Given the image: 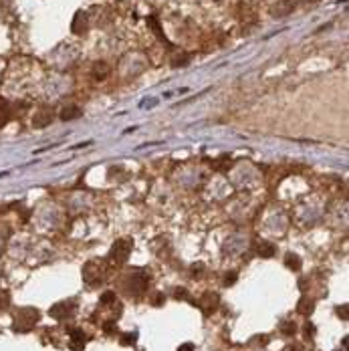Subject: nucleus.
<instances>
[{"mask_svg":"<svg viewBox=\"0 0 349 351\" xmlns=\"http://www.w3.org/2000/svg\"><path fill=\"white\" fill-rule=\"evenodd\" d=\"M41 319V313L39 309L35 307H22L14 313V323H12V329L16 333H28L30 329H35V325L39 323Z\"/></svg>","mask_w":349,"mask_h":351,"instance_id":"1","label":"nucleus"},{"mask_svg":"<svg viewBox=\"0 0 349 351\" xmlns=\"http://www.w3.org/2000/svg\"><path fill=\"white\" fill-rule=\"evenodd\" d=\"M105 275H107V269H105V262H101V260H89L87 265L83 267V281L87 285L103 283Z\"/></svg>","mask_w":349,"mask_h":351,"instance_id":"2","label":"nucleus"},{"mask_svg":"<svg viewBox=\"0 0 349 351\" xmlns=\"http://www.w3.org/2000/svg\"><path fill=\"white\" fill-rule=\"evenodd\" d=\"M132 250H134V240L119 238V240L113 242V246L109 250V260L113 262V265H123V262L130 258Z\"/></svg>","mask_w":349,"mask_h":351,"instance_id":"3","label":"nucleus"},{"mask_svg":"<svg viewBox=\"0 0 349 351\" xmlns=\"http://www.w3.org/2000/svg\"><path fill=\"white\" fill-rule=\"evenodd\" d=\"M145 289H147V277L143 273H132L128 281H125V292L132 297H140Z\"/></svg>","mask_w":349,"mask_h":351,"instance_id":"4","label":"nucleus"},{"mask_svg":"<svg viewBox=\"0 0 349 351\" xmlns=\"http://www.w3.org/2000/svg\"><path fill=\"white\" fill-rule=\"evenodd\" d=\"M73 311H75V305L71 301H63V303L53 305L51 311H49V315L55 317V319H67L69 315H73Z\"/></svg>","mask_w":349,"mask_h":351,"instance_id":"5","label":"nucleus"},{"mask_svg":"<svg viewBox=\"0 0 349 351\" xmlns=\"http://www.w3.org/2000/svg\"><path fill=\"white\" fill-rule=\"evenodd\" d=\"M198 305L202 307V311H204L206 315H210V313L216 309V305H218V295H216V292H206Z\"/></svg>","mask_w":349,"mask_h":351,"instance_id":"6","label":"nucleus"},{"mask_svg":"<svg viewBox=\"0 0 349 351\" xmlns=\"http://www.w3.org/2000/svg\"><path fill=\"white\" fill-rule=\"evenodd\" d=\"M85 347V333L81 329H73L71 331V349L81 351Z\"/></svg>","mask_w":349,"mask_h":351,"instance_id":"7","label":"nucleus"},{"mask_svg":"<svg viewBox=\"0 0 349 351\" xmlns=\"http://www.w3.org/2000/svg\"><path fill=\"white\" fill-rule=\"evenodd\" d=\"M61 117H63L65 121H71V119H77V117H81V111H79V107L71 105V107H65V109H63Z\"/></svg>","mask_w":349,"mask_h":351,"instance_id":"8","label":"nucleus"},{"mask_svg":"<svg viewBox=\"0 0 349 351\" xmlns=\"http://www.w3.org/2000/svg\"><path fill=\"white\" fill-rule=\"evenodd\" d=\"M51 119H53V115L49 113V111H41L37 117H35V127H45L47 123H51Z\"/></svg>","mask_w":349,"mask_h":351,"instance_id":"9","label":"nucleus"},{"mask_svg":"<svg viewBox=\"0 0 349 351\" xmlns=\"http://www.w3.org/2000/svg\"><path fill=\"white\" fill-rule=\"evenodd\" d=\"M93 75H95V79H99V81H103L107 75H109V67L105 65V63H97L93 67Z\"/></svg>","mask_w":349,"mask_h":351,"instance_id":"10","label":"nucleus"},{"mask_svg":"<svg viewBox=\"0 0 349 351\" xmlns=\"http://www.w3.org/2000/svg\"><path fill=\"white\" fill-rule=\"evenodd\" d=\"M259 254H261L263 258L275 256V244H271V242H261V244H259Z\"/></svg>","mask_w":349,"mask_h":351,"instance_id":"11","label":"nucleus"},{"mask_svg":"<svg viewBox=\"0 0 349 351\" xmlns=\"http://www.w3.org/2000/svg\"><path fill=\"white\" fill-rule=\"evenodd\" d=\"M284 262H287V267H289V269H295V271L301 269V258H299L297 254H293V252L287 254V260H284Z\"/></svg>","mask_w":349,"mask_h":351,"instance_id":"12","label":"nucleus"},{"mask_svg":"<svg viewBox=\"0 0 349 351\" xmlns=\"http://www.w3.org/2000/svg\"><path fill=\"white\" fill-rule=\"evenodd\" d=\"M101 303H103V305H109V303H115V292H111V291H107V292H103V295H101Z\"/></svg>","mask_w":349,"mask_h":351,"instance_id":"13","label":"nucleus"},{"mask_svg":"<svg viewBox=\"0 0 349 351\" xmlns=\"http://www.w3.org/2000/svg\"><path fill=\"white\" fill-rule=\"evenodd\" d=\"M295 331H297V327H295L293 321H289V323H284V325H282V333H284V335H293Z\"/></svg>","mask_w":349,"mask_h":351,"instance_id":"14","label":"nucleus"},{"mask_svg":"<svg viewBox=\"0 0 349 351\" xmlns=\"http://www.w3.org/2000/svg\"><path fill=\"white\" fill-rule=\"evenodd\" d=\"M6 305H8V295H6V292L0 291V309H4Z\"/></svg>","mask_w":349,"mask_h":351,"instance_id":"15","label":"nucleus"},{"mask_svg":"<svg viewBox=\"0 0 349 351\" xmlns=\"http://www.w3.org/2000/svg\"><path fill=\"white\" fill-rule=\"evenodd\" d=\"M176 297H178V299H188V292H186L184 289H178V291H176Z\"/></svg>","mask_w":349,"mask_h":351,"instance_id":"16","label":"nucleus"},{"mask_svg":"<svg viewBox=\"0 0 349 351\" xmlns=\"http://www.w3.org/2000/svg\"><path fill=\"white\" fill-rule=\"evenodd\" d=\"M178 351H194V345H192V343H186V345H182Z\"/></svg>","mask_w":349,"mask_h":351,"instance_id":"17","label":"nucleus"},{"mask_svg":"<svg viewBox=\"0 0 349 351\" xmlns=\"http://www.w3.org/2000/svg\"><path fill=\"white\" fill-rule=\"evenodd\" d=\"M162 301H164V295H155V299H153V305H157V307H160V305H162Z\"/></svg>","mask_w":349,"mask_h":351,"instance_id":"18","label":"nucleus"},{"mask_svg":"<svg viewBox=\"0 0 349 351\" xmlns=\"http://www.w3.org/2000/svg\"><path fill=\"white\" fill-rule=\"evenodd\" d=\"M234 281H236V275H230V277H226V285H228V283H234Z\"/></svg>","mask_w":349,"mask_h":351,"instance_id":"19","label":"nucleus"}]
</instances>
